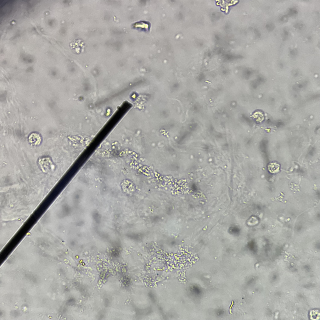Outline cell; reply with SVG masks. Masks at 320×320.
I'll use <instances>...</instances> for the list:
<instances>
[{"label":"cell","instance_id":"6da1fadb","mask_svg":"<svg viewBox=\"0 0 320 320\" xmlns=\"http://www.w3.org/2000/svg\"><path fill=\"white\" fill-rule=\"evenodd\" d=\"M280 166L276 162H273L269 164L268 166V169L269 172L272 173H278L280 170Z\"/></svg>","mask_w":320,"mask_h":320},{"label":"cell","instance_id":"7a4b0ae2","mask_svg":"<svg viewBox=\"0 0 320 320\" xmlns=\"http://www.w3.org/2000/svg\"><path fill=\"white\" fill-rule=\"evenodd\" d=\"M29 140L31 143L35 145L38 144L41 142V137L39 134L33 133L31 134L29 137Z\"/></svg>","mask_w":320,"mask_h":320}]
</instances>
